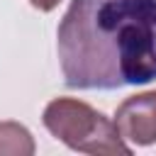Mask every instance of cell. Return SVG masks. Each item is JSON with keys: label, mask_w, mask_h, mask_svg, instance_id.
<instances>
[{"label": "cell", "mask_w": 156, "mask_h": 156, "mask_svg": "<svg viewBox=\"0 0 156 156\" xmlns=\"http://www.w3.org/2000/svg\"><path fill=\"white\" fill-rule=\"evenodd\" d=\"M63 83L117 90L156 80V0H71L58 32Z\"/></svg>", "instance_id": "obj_1"}, {"label": "cell", "mask_w": 156, "mask_h": 156, "mask_svg": "<svg viewBox=\"0 0 156 156\" xmlns=\"http://www.w3.org/2000/svg\"><path fill=\"white\" fill-rule=\"evenodd\" d=\"M44 127L61 139L68 149L83 154H119L129 156L132 149L122 141L115 122L90 105L71 98H56L44 110Z\"/></svg>", "instance_id": "obj_2"}, {"label": "cell", "mask_w": 156, "mask_h": 156, "mask_svg": "<svg viewBox=\"0 0 156 156\" xmlns=\"http://www.w3.org/2000/svg\"><path fill=\"white\" fill-rule=\"evenodd\" d=\"M115 127L122 139L136 146L156 141V90L127 98L115 112Z\"/></svg>", "instance_id": "obj_3"}, {"label": "cell", "mask_w": 156, "mask_h": 156, "mask_svg": "<svg viewBox=\"0 0 156 156\" xmlns=\"http://www.w3.org/2000/svg\"><path fill=\"white\" fill-rule=\"evenodd\" d=\"M32 156L34 141L32 134L17 122H0V156Z\"/></svg>", "instance_id": "obj_4"}, {"label": "cell", "mask_w": 156, "mask_h": 156, "mask_svg": "<svg viewBox=\"0 0 156 156\" xmlns=\"http://www.w3.org/2000/svg\"><path fill=\"white\" fill-rule=\"evenodd\" d=\"M29 2H32L37 10H41V12H49V10H54L61 0H29Z\"/></svg>", "instance_id": "obj_5"}]
</instances>
